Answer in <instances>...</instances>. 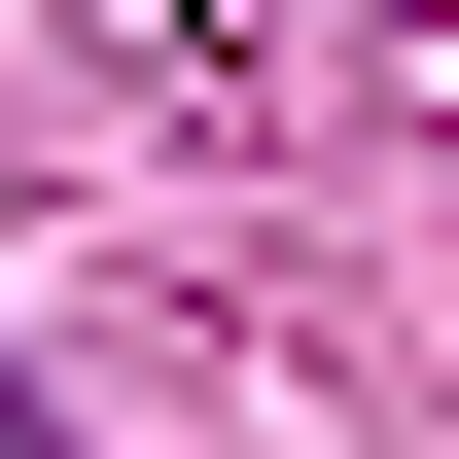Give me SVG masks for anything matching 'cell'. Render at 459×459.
<instances>
[{
    "instance_id": "1",
    "label": "cell",
    "mask_w": 459,
    "mask_h": 459,
    "mask_svg": "<svg viewBox=\"0 0 459 459\" xmlns=\"http://www.w3.org/2000/svg\"><path fill=\"white\" fill-rule=\"evenodd\" d=\"M0 459H71V424H36V389H0Z\"/></svg>"
}]
</instances>
